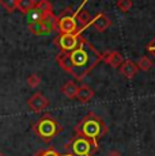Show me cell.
<instances>
[{
    "label": "cell",
    "instance_id": "cell-22",
    "mask_svg": "<svg viewBox=\"0 0 155 156\" xmlns=\"http://www.w3.org/2000/svg\"><path fill=\"white\" fill-rule=\"evenodd\" d=\"M108 156H123V155H121L120 152H117V151H113V152H110Z\"/></svg>",
    "mask_w": 155,
    "mask_h": 156
},
{
    "label": "cell",
    "instance_id": "cell-10",
    "mask_svg": "<svg viewBox=\"0 0 155 156\" xmlns=\"http://www.w3.org/2000/svg\"><path fill=\"white\" fill-rule=\"evenodd\" d=\"M118 71H120V73L123 75L124 77H127V79H133V77L136 76V73H138L139 68H138V65L133 61H131V60H124L123 64L118 67Z\"/></svg>",
    "mask_w": 155,
    "mask_h": 156
},
{
    "label": "cell",
    "instance_id": "cell-18",
    "mask_svg": "<svg viewBox=\"0 0 155 156\" xmlns=\"http://www.w3.org/2000/svg\"><path fill=\"white\" fill-rule=\"evenodd\" d=\"M0 5L8 11V12H14L16 10L18 0H0Z\"/></svg>",
    "mask_w": 155,
    "mask_h": 156
},
{
    "label": "cell",
    "instance_id": "cell-6",
    "mask_svg": "<svg viewBox=\"0 0 155 156\" xmlns=\"http://www.w3.org/2000/svg\"><path fill=\"white\" fill-rule=\"evenodd\" d=\"M57 30V16L50 14L40 20L29 23V31L34 35H45Z\"/></svg>",
    "mask_w": 155,
    "mask_h": 156
},
{
    "label": "cell",
    "instance_id": "cell-12",
    "mask_svg": "<svg viewBox=\"0 0 155 156\" xmlns=\"http://www.w3.org/2000/svg\"><path fill=\"white\" fill-rule=\"evenodd\" d=\"M94 97V90L91 87H88L87 84H82L78 87V92H76V97L75 99L80 103H87L93 99Z\"/></svg>",
    "mask_w": 155,
    "mask_h": 156
},
{
    "label": "cell",
    "instance_id": "cell-15",
    "mask_svg": "<svg viewBox=\"0 0 155 156\" xmlns=\"http://www.w3.org/2000/svg\"><path fill=\"white\" fill-rule=\"evenodd\" d=\"M35 8H37L38 11H41L44 15L53 14L52 3H50L49 0H40V2H37V4H35Z\"/></svg>",
    "mask_w": 155,
    "mask_h": 156
},
{
    "label": "cell",
    "instance_id": "cell-24",
    "mask_svg": "<svg viewBox=\"0 0 155 156\" xmlns=\"http://www.w3.org/2000/svg\"><path fill=\"white\" fill-rule=\"evenodd\" d=\"M34 156H37V155H34Z\"/></svg>",
    "mask_w": 155,
    "mask_h": 156
},
{
    "label": "cell",
    "instance_id": "cell-4",
    "mask_svg": "<svg viewBox=\"0 0 155 156\" xmlns=\"http://www.w3.org/2000/svg\"><path fill=\"white\" fill-rule=\"evenodd\" d=\"M88 0H83L82 4L76 8V11H72L71 8H67L65 11L57 16V30L59 33L63 34H70V33H82L83 30H86L85 27H79V23H78V15H79L80 10L85 7V4Z\"/></svg>",
    "mask_w": 155,
    "mask_h": 156
},
{
    "label": "cell",
    "instance_id": "cell-1",
    "mask_svg": "<svg viewBox=\"0 0 155 156\" xmlns=\"http://www.w3.org/2000/svg\"><path fill=\"white\" fill-rule=\"evenodd\" d=\"M56 61L67 73L80 82L102 61V53L82 35L75 49L71 52H60Z\"/></svg>",
    "mask_w": 155,
    "mask_h": 156
},
{
    "label": "cell",
    "instance_id": "cell-3",
    "mask_svg": "<svg viewBox=\"0 0 155 156\" xmlns=\"http://www.w3.org/2000/svg\"><path fill=\"white\" fill-rule=\"evenodd\" d=\"M31 129L35 133V136H38L45 143H49V141H52L59 133H61L63 126L56 118H53L49 114H45V115L41 117L37 122L33 124Z\"/></svg>",
    "mask_w": 155,
    "mask_h": 156
},
{
    "label": "cell",
    "instance_id": "cell-20",
    "mask_svg": "<svg viewBox=\"0 0 155 156\" xmlns=\"http://www.w3.org/2000/svg\"><path fill=\"white\" fill-rule=\"evenodd\" d=\"M41 83V79L40 76H38L37 73H31L30 76L27 77V86L31 87V88H35V87H38Z\"/></svg>",
    "mask_w": 155,
    "mask_h": 156
},
{
    "label": "cell",
    "instance_id": "cell-7",
    "mask_svg": "<svg viewBox=\"0 0 155 156\" xmlns=\"http://www.w3.org/2000/svg\"><path fill=\"white\" fill-rule=\"evenodd\" d=\"M82 33L78 31V33H70V34H60L55 38V44L56 46H59L60 52H71L78 46L80 41V37H82Z\"/></svg>",
    "mask_w": 155,
    "mask_h": 156
},
{
    "label": "cell",
    "instance_id": "cell-2",
    "mask_svg": "<svg viewBox=\"0 0 155 156\" xmlns=\"http://www.w3.org/2000/svg\"><path fill=\"white\" fill-rule=\"evenodd\" d=\"M106 133H108V126H106L105 121L93 112L86 114L75 126V134H80V136L90 140L93 143L95 151H98L99 139L105 136Z\"/></svg>",
    "mask_w": 155,
    "mask_h": 156
},
{
    "label": "cell",
    "instance_id": "cell-23",
    "mask_svg": "<svg viewBox=\"0 0 155 156\" xmlns=\"http://www.w3.org/2000/svg\"><path fill=\"white\" fill-rule=\"evenodd\" d=\"M0 156H5V155H4V154H3V152H2V151H0Z\"/></svg>",
    "mask_w": 155,
    "mask_h": 156
},
{
    "label": "cell",
    "instance_id": "cell-17",
    "mask_svg": "<svg viewBox=\"0 0 155 156\" xmlns=\"http://www.w3.org/2000/svg\"><path fill=\"white\" fill-rule=\"evenodd\" d=\"M117 8L121 11L123 14L125 12H128V11L132 8V5H133V0H117Z\"/></svg>",
    "mask_w": 155,
    "mask_h": 156
},
{
    "label": "cell",
    "instance_id": "cell-14",
    "mask_svg": "<svg viewBox=\"0 0 155 156\" xmlns=\"http://www.w3.org/2000/svg\"><path fill=\"white\" fill-rule=\"evenodd\" d=\"M37 2L35 0H18V5H16V10L20 11L22 14L27 15L33 8L35 7Z\"/></svg>",
    "mask_w": 155,
    "mask_h": 156
},
{
    "label": "cell",
    "instance_id": "cell-13",
    "mask_svg": "<svg viewBox=\"0 0 155 156\" xmlns=\"http://www.w3.org/2000/svg\"><path fill=\"white\" fill-rule=\"evenodd\" d=\"M78 87L75 82H72V80H70V82H67L64 86L61 87V92L65 95L67 98H70V99H74V98L76 97V92H78Z\"/></svg>",
    "mask_w": 155,
    "mask_h": 156
},
{
    "label": "cell",
    "instance_id": "cell-8",
    "mask_svg": "<svg viewBox=\"0 0 155 156\" xmlns=\"http://www.w3.org/2000/svg\"><path fill=\"white\" fill-rule=\"evenodd\" d=\"M27 106L33 113H41L49 106V101L46 97H44L41 92H35L33 94L27 101Z\"/></svg>",
    "mask_w": 155,
    "mask_h": 156
},
{
    "label": "cell",
    "instance_id": "cell-9",
    "mask_svg": "<svg viewBox=\"0 0 155 156\" xmlns=\"http://www.w3.org/2000/svg\"><path fill=\"white\" fill-rule=\"evenodd\" d=\"M91 25L94 26V29L99 33L106 31L110 26H112V20L108 18V15L105 12H98L95 16H93L91 19Z\"/></svg>",
    "mask_w": 155,
    "mask_h": 156
},
{
    "label": "cell",
    "instance_id": "cell-21",
    "mask_svg": "<svg viewBox=\"0 0 155 156\" xmlns=\"http://www.w3.org/2000/svg\"><path fill=\"white\" fill-rule=\"evenodd\" d=\"M147 52L150 53V55H151V56H153L154 58H155V37H154L153 40L150 41V44L147 45Z\"/></svg>",
    "mask_w": 155,
    "mask_h": 156
},
{
    "label": "cell",
    "instance_id": "cell-16",
    "mask_svg": "<svg viewBox=\"0 0 155 156\" xmlns=\"http://www.w3.org/2000/svg\"><path fill=\"white\" fill-rule=\"evenodd\" d=\"M138 68L140 71H144V72H147V71H150L151 69V67H153V61L150 60V57H147V56H142L139 58V61H138Z\"/></svg>",
    "mask_w": 155,
    "mask_h": 156
},
{
    "label": "cell",
    "instance_id": "cell-5",
    "mask_svg": "<svg viewBox=\"0 0 155 156\" xmlns=\"http://www.w3.org/2000/svg\"><path fill=\"white\" fill-rule=\"evenodd\" d=\"M65 148L71 156H93L95 152L93 143L80 134H75V137L65 145Z\"/></svg>",
    "mask_w": 155,
    "mask_h": 156
},
{
    "label": "cell",
    "instance_id": "cell-11",
    "mask_svg": "<svg viewBox=\"0 0 155 156\" xmlns=\"http://www.w3.org/2000/svg\"><path fill=\"white\" fill-rule=\"evenodd\" d=\"M102 61H105L108 65H110V67L113 68H118L121 64H123L124 61V57L121 53L118 52H105L102 53Z\"/></svg>",
    "mask_w": 155,
    "mask_h": 156
},
{
    "label": "cell",
    "instance_id": "cell-19",
    "mask_svg": "<svg viewBox=\"0 0 155 156\" xmlns=\"http://www.w3.org/2000/svg\"><path fill=\"white\" fill-rule=\"evenodd\" d=\"M37 156H71L70 154H65V155H63V154H59L57 151H56L55 148H48V149H42V151H40V152H37L35 154Z\"/></svg>",
    "mask_w": 155,
    "mask_h": 156
}]
</instances>
